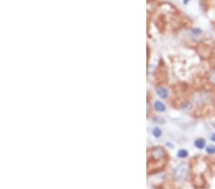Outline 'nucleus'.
Returning <instances> with one entry per match:
<instances>
[{
    "mask_svg": "<svg viewBox=\"0 0 215 189\" xmlns=\"http://www.w3.org/2000/svg\"><path fill=\"white\" fill-rule=\"evenodd\" d=\"M188 174V163H182L178 167H176V169L174 170L173 177L175 179V181L183 182L187 179Z\"/></svg>",
    "mask_w": 215,
    "mask_h": 189,
    "instance_id": "1",
    "label": "nucleus"
},
{
    "mask_svg": "<svg viewBox=\"0 0 215 189\" xmlns=\"http://www.w3.org/2000/svg\"><path fill=\"white\" fill-rule=\"evenodd\" d=\"M164 151L163 149H162L161 147H156L153 148L150 150V156L154 158L155 161H160L164 157Z\"/></svg>",
    "mask_w": 215,
    "mask_h": 189,
    "instance_id": "2",
    "label": "nucleus"
},
{
    "mask_svg": "<svg viewBox=\"0 0 215 189\" xmlns=\"http://www.w3.org/2000/svg\"><path fill=\"white\" fill-rule=\"evenodd\" d=\"M157 94L162 98H167L168 97V91L164 87H160L157 89Z\"/></svg>",
    "mask_w": 215,
    "mask_h": 189,
    "instance_id": "3",
    "label": "nucleus"
},
{
    "mask_svg": "<svg viewBox=\"0 0 215 189\" xmlns=\"http://www.w3.org/2000/svg\"><path fill=\"white\" fill-rule=\"evenodd\" d=\"M154 108L157 110L158 112H164L165 111V106L163 102L161 101H156L154 103Z\"/></svg>",
    "mask_w": 215,
    "mask_h": 189,
    "instance_id": "4",
    "label": "nucleus"
},
{
    "mask_svg": "<svg viewBox=\"0 0 215 189\" xmlns=\"http://www.w3.org/2000/svg\"><path fill=\"white\" fill-rule=\"evenodd\" d=\"M194 145L198 149H203V148H205V146H206V141H205L204 138H198V140L195 141Z\"/></svg>",
    "mask_w": 215,
    "mask_h": 189,
    "instance_id": "5",
    "label": "nucleus"
},
{
    "mask_svg": "<svg viewBox=\"0 0 215 189\" xmlns=\"http://www.w3.org/2000/svg\"><path fill=\"white\" fill-rule=\"evenodd\" d=\"M188 151H187V150H184V149H181V150L177 153V156H178V158H187V157H188Z\"/></svg>",
    "mask_w": 215,
    "mask_h": 189,
    "instance_id": "6",
    "label": "nucleus"
},
{
    "mask_svg": "<svg viewBox=\"0 0 215 189\" xmlns=\"http://www.w3.org/2000/svg\"><path fill=\"white\" fill-rule=\"evenodd\" d=\"M153 135H154V137H156V138L161 137V135H162L161 129H160V128H158V127H155V128L153 129Z\"/></svg>",
    "mask_w": 215,
    "mask_h": 189,
    "instance_id": "7",
    "label": "nucleus"
},
{
    "mask_svg": "<svg viewBox=\"0 0 215 189\" xmlns=\"http://www.w3.org/2000/svg\"><path fill=\"white\" fill-rule=\"evenodd\" d=\"M207 153L208 154H209V155H213L214 153H215V146H213V145H209L208 147H207Z\"/></svg>",
    "mask_w": 215,
    "mask_h": 189,
    "instance_id": "8",
    "label": "nucleus"
},
{
    "mask_svg": "<svg viewBox=\"0 0 215 189\" xmlns=\"http://www.w3.org/2000/svg\"><path fill=\"white\" fill-rule=\"evenodd\" d=\"M209 81H210L213 85H215V70L212 71V72L209 74Z\"/></svg>",
    "mask_w": 215,
    "mask_h": 189,
    "instance_id": "9",
    "label": "nucleus"
},
{
    "mask_svg": "<svg viewBox=\"0 0 215 189\" xmlns=\"http://www.w3.org/2000/svg\"><path fill=\"white\" fill-rule=\"evenodd\" d=\"M210 140H211L212 142H215V134H212V135H211V137H210Z\"/></svg>",
    "mask_w": 215,
    "mask_h": 189,
    "instance_id": "10",
    "label": "nucleus"
},
{
    "mask_svg": "<svg viewBox=\"0 0 215 189\" xmlns=\"http://www.w3.org/2000/svg\"><path fill=\"white\" fill-rule=\"evenodd\" d=\"M188 1H189V0H184V3L185 4V3H188Z\"/></svg>",
    "mask_w": 215,
    "mask_h": 189,
    "instance_id": "11",
    "label": "nucleus"
},
{
    "mask_svg": "<svg viewBox=\"0 0 215 189\" xmlns=\"http://www.w3.org/2000/svg\"><path fill=\"white\" fill-rule=\"evenodd\" d=\"M214 128H215V125H214Z\"/></svg>",
    "mask_w": 215,
    "mask_h": 189,
    "instance_id": "12",
    "label": "nucleus"
}]
</instances>
